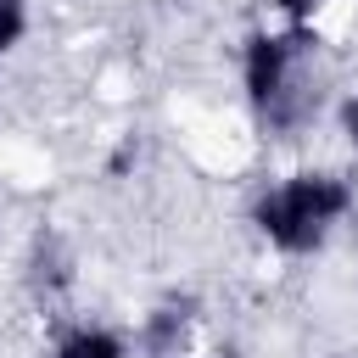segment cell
Masks as SVG:
<instances>
[{
    "instance_id": "cell-2",
    "label": "cell",
    "mask_w": 358,
    "mask_h": 358,
    "mask_svg": "<svg viewBox=\"0 0 358 358\" xmlns=\"http://www.w3.org/2000/svg\"><path fill=\"white\" fill-rule=\"evenodd\" d=\"M296 45H302V39H268V34H257V39L246 45V95H252L257 106H280V95H285V67H291Z\"/></svg>"
},
{
    "instance_id": "cell-3",
    "label": "cell",
    "mask_w": 358,
    "mask_h": 358,
    "mask_svg": "<svg viewBox=\"0 0 358 358\" xmlns=\"http://www.w3.org/2000/svg\"><path fill=\"white\" fill-rule=\"evenodd\" d=\"M56 358H123V341L106 336V330H73Z\"/></svg>"
},
{
    "instance_id": "cell-6",
    "label": "cell",
    "mask_w": 358,
    "mask_h": 358,
    "mask_svg": "<svg viewBox=\"0 0 358 358\" xmlns=\"http://www.w3.org/2000/svg\"><path fill=\"white\" fill-rule=\"evenodd\" d=\"M347 129H352V140H358V106H352V112H347Z\"/></svg>"
},
{
    "instance_id": "cell-4",
    "label": "cell",
    "mask_w": 358,
    "mask_h": 358,
    "mask_svg": "<svg viewBox=\"0 0 358 358\" xmlns=\"http://www.w3.org/2000/svg\"><path fill=\"white\" fill-rule=\"evenodd\" d=\"M17 34H22V11H17V0H0V50L17 45Z\"/></svg>"
},
{
    "instance_id": "cell-5",
    "label": "cell",
    "mask_w": 358,
    "mask_h": 358,
    "mask_svg": "<svg viewBox=\"0 0 358 358\" xmlns=\"http://www.w3.org/2000/svg\"><path fill=\"white\" fill-rule=\"evenodd\" d=\"M280 6H285V11H291V17H308V11H313V6H319V0H280Z\"/></svg>"
},
{
    "instance_id": "cell-1",
    "label": "cell",
    "mask_w": 358,
    "mask_h": 358,
    "mask_svg": "<svg viewBox=\"0 0 358 358\" xmlns=\"http://www.w3.org/2000/svg\"><path fill=\"white\" fill-rule=\"evenodd\" d=\"M341 213H347V185L341 179H330V173H296L274 196L257 201V229L274 246H285V252H308V246H319L324 224L341 218Z\"/></svg>"
}]
</instances>
